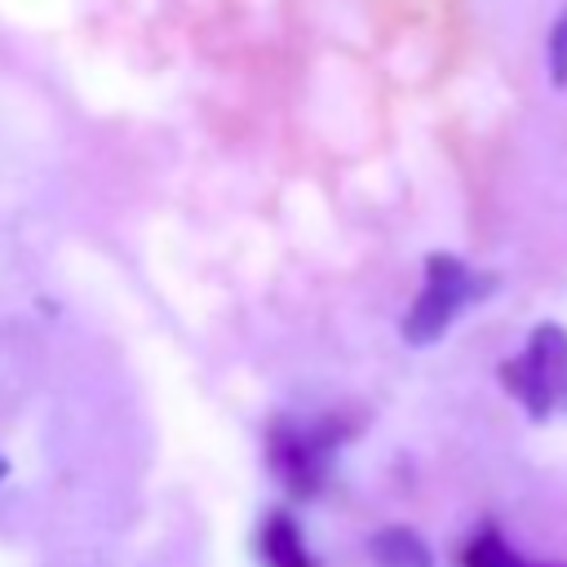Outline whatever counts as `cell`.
Here are the masks:
<instances>
[{"label":"cell","instance_id":"cell-1","mask_svg":"<svg viewBox=\"0 0 567 567\" xmlns=\"http://www.w3.org/2000/svg\"><path fill=\"white\" fill-rule=\"evenodd\" d=\"M505 385L536 421L567 412V332L558 323H540L527 337V350L505 363Z\"/></svg>","mask_w":567,"mask_h":567},{"label":"cell","instance_id":"cell-2","mask_svg":"<svg viewBox=\"0 0 567 567\" xmlns=\"http://www.w3.org/2000/svg\"><path fill=\"white\" fill-rule=\"evenodd\" d=\"M470 297H474V275H470L461 261H452V257H430V266H425V288H421L416 306H412L408 319H403V337L416 341V346L434 341V337L456 319V310H461Z\"/></svg>","mask_w":567,"mask_h":567},{"label":"cell","instance_id":"cell-3","mask_svg":"<svg viewBox=\"0 0 567 567\" xmlns=\"http://www.w3.org/2000/svg\"><path fill=\"white\" fill-rule=\"evenodd\" d=\"M328 447H332L328 434L284 421V425L270 430L266 456H270V470L279 474V483L292 496H315L323 487V478H328Z\"/></svg>","mask_w":567,"mask_h":567},{"label":"cell","instance_id":"cell-4","mask_svg":"<svg viewBox=\"0 0 567 567\" xmlns=\"http://www.w3.org/2000/svg\"><path fill=\"white\" fill-rule=\"evenodd\" d=\"M257 558L261 567H315V554L288 509H270L257 527Z\"/></svg>","mask_w":567,"mask_h":567},{"label":"cell","instance_id":"cell-5","mask_svg":"<svg viewBox=\"0 0 567 567\" xmlns=\"http://www.w3.org/2000/svg\"><path fill=\"white\" fill-rule=\"evenodd\" d=\"M368 554L381 563V567H434V554L430 545L412 532V527H385L368 540Z\"/></svg>","mask_w":567,"mask_h":567},{"label":"cell","instance_id":"cell-6","mask_svg":"<svg viewBox=\"0 0 567 567\" xmlns=\"http://www.w3.org/2000/svg\"><path fill=\"white\" fill-rule=\"evenodd\" d=\"M461 563H465V567H523L496 527H483L478 536H470V545H465Z\"/></svg>","mask_w":567,"mask_h":567}]
</instances>
